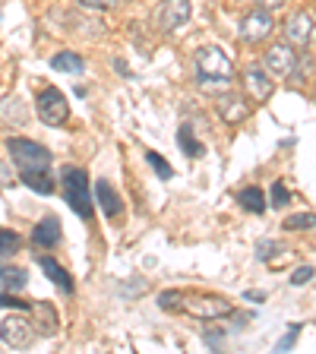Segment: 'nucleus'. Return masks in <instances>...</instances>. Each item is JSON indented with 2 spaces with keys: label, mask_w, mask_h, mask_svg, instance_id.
I'll list each match as a JSON object with an SVG mask.
<instances>
[{
  "label": "nucleus",
  "mask_w": 316,
  "mask_h": 354,
  "mask_svg": "<svg viewBox=\"0 0 316 354\" xmlns=\"http://www.w3.org/2000/svg\"><path fill=\"white\" fill-rule=\"evenodd\" d=\"M95 199H98V206H102V212L108 215V218H120V215H124L120 193L111 187V180H98L95 184Z\"/></svg>",
  "instance_id": "13"
},
{
  "label": "nucleus",
  "mask_w": 316,
  "mask_h": 354,
  "mask_svg": "<svg viewBox=\"0 0 316 354\" xmlns=\"http://www.w3.org/2000/svg\"><path fill=\"white\" fill-rule=\"evenodd\" d=\"M243 82H247V92H250V98H257V102L272 98V92H275L272 76L266 73V70H259V66H250V70L243 73Z\"/></svg>",
  "instance_id": "12"
},
{
  "label": "nucleus",
  "mask_w": 316,
  "mask_h": 354,
  "mask_svg": "<svg viewBox=\"0 0 316 354\" xmlns=\"http://www.w3.org/2000/svg\"><path fill=\"white\" fill-rule=\"evenodd\" d=\"M177 142H180V152H184L187 158H203V155H206V146L193 136V124H184L177 130Z\"/></svg>",
  "instance_id": "20"
},
{
  "label": "nucleus",
  "mask_w": 316,
  "mask_h": 354,
  "mask_svg": "<svg viewBox=\"0 0 316 354\" xmlns=\"http://www.w3.org/2000/svg\"><path fill=\"white\" fill-rule=\"evenodd\" d=\"M313 266H301V269H295V272H291V275H288V281H291V285H295V288H301V285H307V281L310 279H313Z\"/></svg>",
  "instance_id": "28"
},
{
  "label": "nucleus",
  "mask_w": 316,
  "mask_h": 354,
  "mask_svg": "<svg viewBox=\"0 0 316 354\" xmlns=\"http://www.w3.org/2000/svg\"><path fill=\"white\" fill-rule=\"evenodd\" d=\"M51 66L57 70V73H70V76H80L82 70H86V60L80 57V54L73 51H60L51 57Z\"/></svg>",
  "instance_id": "19"
},
{
  "label": "nucleus",
  "mask_w": 316,
  "mask_h": 354,
  "mask_svg": "<svg viewBox=\"0 0 316 354\" xmlns=\"http://www.w3.org/2000/svg\"><path fill=\"white\" fill-rule=\"evenodd\" d=\"M272 29H275L272 10L259 7V10H253V13H247L241 19L237 35H241V41H247V44H259V41H266V38L272 35Z\"/></svg>",
  "instance_id": "7"
},
{
  "label": "nucleus",
  "mask_w": 316,
  "mask_h": 354,
  "mask_svg": "<svg viewBox=\"0 0 316 354\" xmlns=\"http://www.w3.org/2000/svg\"><path fill=\"white\" fill-rule=\"evenodd\" d=\"M38 118L48 127H64L66 118H70V104H66V95L60 88L48 86L38 92Z\"/></svg>",
  "instance_id": "6"
},
{
  "label": "nucleus",
  "mask_w": 316,
  "mask_h": 354,
  "mask_svg": "<svg viewBox=\"0 0 316 354\" xmlns=\"http://www.w3.org/2000/svg\"><path fill=\"white\" fill-rule=\"evenodd\" d=\"M243 297H247V301H266V295H259V291H247V295H243Z\"/></svg>",
  "instance_id": "34"
},
{
  "label": "nucleus",
  "mask_w": 316,
  "mask_h": 354,
  "mask_svg": "<svg viewBox=\"0 0 316 354\" xmlns=\"http://www.w3.org/2000/svg\"><path fill=\"white\" fill-rule=\"evenodd\" d=\"M38 266H41V272L48 275V279H51L54 285L64 291V295H73V279H70V272H66L57 259H54V257H41V259H38Z\"/></svg>",
  "instance_id": "16"
},
{
  "label": "nucleus",
  "mask_w": 316,
  "mask_h": 354,
  "mask_svg": "<svg viewBox=\"0 0 316 354\" xmlns=\"http://www.w3.org/2000/svg\"><path fill=\"white\" fill-rule=\"evenodd\" d=\"M266 70L272 76H291L297 70V48H291L288 41L272 44L266 51Z\"/></svg>",
  "instance_id": "8"
},
{
  "label": "nucleus",
  "mask_w": 316,
  "mask_h": 354,
  "mask_svg": "<svg viewBox=\"0 0 316 354\" xmlns=\"http://www.w3.org/2000/svg\"><path fill=\"white\" fill-rule=\"evenodd\" d=\"M269 196H272V199H269V203H272V209H285L288 203H291V193H288V187L281 184V180H275V184H272Z\"/></svg>",
  "instance_id": "26"
},
{
  "label": "nucleus",
  "mask_w": 316,
  "mask_h": 354,
  "mask_svg": "<svg viewBox=\"0 0 316 354\" xmlns=\"http://www.w3.org/2000/svg\"><path fill=\"white\" fill-rule=\"evenodd\" d=\"M82 7L89 10H111V7H118V0H80Z\"/></svg>",
  "instance_id": "31"
},
{
  "label": "nucleus",
  "mask_w": 316,
  "mask_h": 354,
  "mask_svg": "<svg viewBox=\"0 0 316 354\" xmlns=\"http://www.w3.org/2000/svg\"><path fill=\"white\" fill-rule=\"evenodd\" d=\"M64 199L80 218L92 221L95 215V199L89 193V174L82 168H66L64 171Z\"/></svg>",
  "instance_id": "2"
},
{
  "label": "nucleus",
  "mask_w": 316,
  "mask_h": 354,
  "mask_svg": "<svg viewBox=\"0 0 316 354\" xmlns=\"http://www.w3.org/2000/svg\"><path fill=\"white\" fill-rule=\"evenodd\" d=\"M32 241H35V247H44V250L57 247V243H60V225H57V218H54V215H44V218L35 225V231H32Z\"/></svg>",
  "instance_id": "14"
},
{
  "label": "nucleus",
  "mask_w": 316,
  "mask_h": 354,
  "mask_svg": "<svg viewBox=\"0 0 316 354\" xmlns=\"http://www.w3.org/2000/svg\"><path fill=\"white\" fill-rule=\"evenodd\" d=\"M19 180L29 190H35V193H41V196H48V193L54 190V177H51V171H26V174H19Z\"/></svg>",
  "instance_id": "21"
},
{
  "label": "nucleus",
  "mask_w": 316,
  "mask_h": 354,
  "mask_svg": "<svg viewBox=\"0 0 316 354\" xmlns=\"http://www.w3.org/2000/svg\"><path fill=\"white\" fill-rule=\"evenodd\" d=\"M146 162L152 165V168H155V174L162 177V180H171V177H174V168H171V165L165 162V158H162V155H158V152H146Z\"/></svg>",
  "instance_id": "25"
},
{
  "label": "nucleus",
  "mask_w": 316,
  "mask_h": 354,
  "mask_svg": "<svg viewBox=\"0 0 316 354\" xmlns=\"http://www.w3.org/2000/svg\"><path fill=\"white\" fill-rule=\"evenodd\" d=\"M297 335H301V326H291V329L285 332V335H281L279 339V345H275V351H288V348L295 345L297 342Z\"/></svg>",
  "instance_id": "29"
},
{
  "label": "nucleus",
  "mask_w": 316,
  "mask_h": 354,
  "mask_svg": "<svg viewBox=\"0 0 316 354\" xmlns=\"http://www.w3.org/2000/svg\"><path fill=\"white\" fill-rule=\"evenodd\" d=\"M281 250H285V247H281L279 241H259V247H257V259L269 263V259H275Z\"/></svg>",
  "instance_id": "27"
},
{
  "label": "nucleus",
  "mask_w": 316,
  "mask_h": 354,
  "mask_svg": "<svg viewBox=\"0 0 316 354\" xmlns=\"http://www.w3.org/2000/svg\"><path fill=\"white\" fill-rule=\"evenodd\" d=\"M19 243H22V237L16 234V231H0V259L13 257V253L19 250Z\"/></svg>",
  "instance_id": "24"
},
{
  "label": "nucleus",
  "mask_w": 316,
  "mask_h": 354,
  "mask_svg": "<svg viewBox=\"0 0 316 354\" xmlns=\"http://www.w3.org/2000/svg\"><path fill=\"white\" fill-rule=\"evenodd\" d=\"M0 339L10 348H29L32 339H35V329L26 317H7L0 323Z\"/></svg>",
  "instance_id": "9"
},
{
  "label": "nucleus",
  "mask_w": 316,
  "mask_h": 354,
  "mask_svg": "<svg viewBox=\"0 0 316 354\" xmlns=\"http://www.w3.org/2000/svg\"><path fill=\"white\" fill-rule=\"evenodd\" d=\"M285 231H307V228H316V212H297V215H288L281 221Z\"/></svg>",
  "instance_id": "23"
},
{
  "label": "nucleus",
  "mask_w": 316,
  "mask_h": 354,
  "mask_svg": "<svg viewBox=\"0 0 316 354\" xmlns=\"http://www.w3.org/2000/svg\"><path fill=\"white\" fill-rule=\"evenodd\" d=\"M196 76L206 80H234V64L221 48H199L196 51Z\"/></svg>",
  "instance_id": "4"
},
{
  "label": "nucleus",
  "mask_w": 316,
  "mask_h": 354,
  "mask_svg": "<svg viewBox=\"0 0 316 354\" xmlns=\"http://www.w3.org/2000/svg\"><path fill=\"white\" fill-rule=\"evenodd\" d=\"M193 16V3L190 0H162L158 7H155L152 19L155 26L162 32H177V29H184L187 22H190Z\"/></svg>",
  "instance_id": "5"
},
{
  "label": "nucleus",
  "mask_w": 316,
  "mask_h": 354,
  "mask_svg": "<svg viewBox=\"0 0 316 354\" xmlns=\"http://www.w3.org/2000/svg\"><path fill=\"white\" fill-rule=\"evenodd\" d=\"M13 184V168L7 162H0V187H10Z\"/></svg>",
  "instance_id": "32"
},
{
  "label": "nucleus",
  "mask_w": 316,
  "mask_h": 354,
  "mask_svg": "<svg viewBox=\"0 0 316 354\" xmlns=\"http://www.w3.org/2000/svg\"><path fill=\"white\" fill-rule=\"evenodd\" d=\"M259 3H263L266 10H279L281 3H285V0H259Z\"/></svg>",
  "instance_id": "33"
},
{
  "label": "nucleus",
  "mask_w": 316,
  "mask_h": 354,
  "mask_svg": "<svg viewBox=\"0 0 316 354\" xmlns=\"http://www.w3.org/2000/svg\"><path fill=\"white\" fill-rule=\"evenodd\" d=\"M158 307L162 310H174V313H190L196 319H219V317H231L234 304L221 295H199V291H180L171 288L158 295Z\"/></svg>",
  "instance_id": "1"
},
{
  "label": "nucleus",
  "mask_w": 316,
  "mask_h": 354,
  "mask_svg": "<svg viewBox=\"0 0 316 354\" xmlns=\"http://www.w3.org/2000/svg\"><path fill=\"white\" fill-rule=\"evenodd\" d=\"M215 104H219L221 120H228V124H241V120L250 118V104L243 102L237 92H221Z\"/></svg>",
  "instance_id": "10"
},
{
  "label": "nucleus",
  "mask_w": 316,
  "mask_h": 354,
  "mask_svg": "<svg viewBox=\"0 0 316 354\" xmlns=\"http://www.w3.org/2000/svg\"><path fill=\"white\" fill-rule=\"evenodd\" d=\"M0 307H16V310H29V301H16L10 291H0Z\"/></svg>",
  "instance_id": "30"
},
{
  "label": "nucleus",
  "mask_w": 316,
  "mask_h": 354,
  "mask_svg": "<svg viewBox=\"0 0 316 354\" xmlns=\"http://www.w3.org/2000/svg\"><path fill=\"white\" fill-rule=\"evenodd\" d=\"M57 326H60L57 310H54L48 301L38 304V307H35V323H32V329H35L38 335H44V339H51V335H57Z\"/></svg>",
  "instance_id": "15"
},
{
  "label": "nucleus",
  "mask_w": 316,
  "mask_h": 354,
  "mask_svg": "<svg viewBox=\"0 0 316 354\" xmlns=\"http://www.w3.org/2000/svg\"><path fill=\"white\" fill-rule=\"evenodd\" d=\"M237 199H241V206L247 209V212H253V215L266 212V193L259 190V187H243V190L237 193Z\"/></svg>",
  "instance_id": "22"
},
{
  "label": "nucleus",
  "mask_w": 316,
  "mask_h": 354,
  "mask_svg": "<svg viewBox=\"0 0 316 354\" xmlns=\"http://www.w3.org/2000/svg\"><path fill=\"white\" fill-rule=\"evenodd\" d=\"M29 285V275H26V269H19V266H0V291H22V288Z\"/></svg>",
  "instance_id": "18"
},
{
  "label": "nucleus",
  "mask_w": 316,
  "mask_h": 354,
  "mask_svg": "<svg viewBox=\"0 0 316 354\" xmlns=\"http://www.w3.org/2000/svg\"><path fill=\"white\" fill-rule=\"evenodd\" d=\"M7 152H10V158H13L19 174H26V171H51V152L35 140L13 136V140L7 142Z\"/></svg>",
  "instance_id": "3"
},
{
  "label": "nucleus",
  "mask_w": 316,
  "mask_h": 354,
  "mask_svg": "<svg viewBox=\"0 0 316 354\" xmlns=\"http://www.w3.org/2000/svg\"><path fill=\"white\" fill-rule=\"evenodd\" d=\"M0 120H3V124H13V127L26 124V120H29V111H26L22 98H16V95L3 98V102H0Z\"/></svg>",
  "instance_id": "17"
},
{
  "label": "nucleus",
  "mask_w": 316,
  "mask_h": 354,
  "mask_svg": "<svg viewBox=\"0 0 316 354\" xmlns=\"http://www.w3.org/2000/svg\"><path fill=\"white\" fill-rule=\"evenodd\" d=\"M310 35H313V16H310L307 10H301V13L285 19V38L291 44H301L304 48V44L310 41Z\"/></svg>",
  "instance_id": "11"
}]
</instances>
